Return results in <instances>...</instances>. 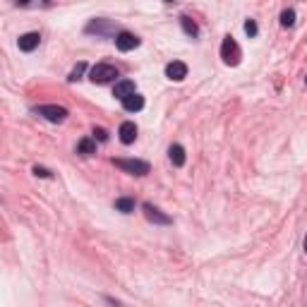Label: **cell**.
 I'll return each instance as SVG.
<instances>
[{"instance_id":"277c9868","label":"cell","mask_w":307,"mask_h":307,"mask_svg":"<svg viewBox=\"0 0 307 307\" xmlns=\"http://www.w3.org/2000/svg\"><path fill=\"white\" fill-rule=\"evenodd\" d=\"M38 115H43L48 123H63L68 118V110L63 106H55V103H48V106H38L36 108Z\"/></svg>"},{"instance_id":"603a6c76","label":"cell","mask_w":307,"mask_h":307,"mask_svg":"<svg viewBox=\"0 0 307 307\" xmlns=\"http://www.w3.org/2000/svg\"><path fill=\"white\" fill-rule=\"evenodd\" d=\"M305 84H307V77H305Z\"/></svg>"},{"instance_id":"8fae6325","label":"cell","mask_w":307,"mask_h":307,"mask_svg":"<svg viewBox=\"0 0 307 307\" xmlns=\"http://www.w3.org/2000/svg\"><path fill=\"white\" fill-rule=\"evenodd\" d=\"M130 94H135V82L132 79H120V82H115V89H113V96L115 99H125Z\"/></svg>"},{"instance_id":"ba28073f","label":"cell","mask_w":307,"mask_h":307,"mask_svg":"<svg viewBox=\"0 0 307 307\" xmlns=\"http://www.w3.org/2000/svg\"><path fill=\"white\" fill-rule=\"evenodd\" d=\"M144 214L151 223H161V226H168V223H171V216L161 214V209H156L154 204H144Z\"/></svg>"},{"instance_id":"ac0fdd59","label":"cell","mask_w":307,"mask_h":307,"mask_svg":"<svg viewBox=\"0 0 307 307\" xmlns=\"http://www.w3.org/2000/svg\"><path fill=\"white\" fill-rule=\"evenodd\" d=\"M257 32H259V29H257V22H254V19H247V22H245V34L250 38H254Z\"/></svg>"},{"instance_id":"44dd1931","label":"cell","mask_w":307,"mask_h":307,"mask_svg":"<svg viewBox=\"0 0 307 307\" xmlns=\"http://www.w3.org/2000/svg\"><path fill=\"white\" fill-rule=\"evenodd\" d=\"M305 252H307V235H305Z\"/></svg>"},{"instance_id":"8992f818","label":"cell","mask_w":307,"mask_h":307,"mask_svg":"<svg viewBox=\"0 0 307 307\" xmlns=\"http://www.w3.org/2000/svg\"><path fill=\"white\" fill-rule=\"evenodd\" d=\"M115 46H118V51H132V48H137L139 46V38L135 36V34H130V32H120L118 36H115Z\"/></svg>"},{"instance_id":"7a4b0ae2","label":"cell","mask_w":307,"mask_h":307,"mask_svg":"<svg viewBox=\"0 0 307 307\" xmlns=\"http://www.w3.org/2000/svg\"><path fill=\"white\" fill-rule=\"evenodd\" d=\"M221 58H223V63L226 65H238L240 63V58H242V51H240V46L235 43L233 36H226L223 38V43H221Z\"/></svg>"},{"instance_id":"2e32d148","label":"cell","mask_w":307,"mask_h":307,"mask_svg":"<svg viewBox=\"0 0 307 307\" xmlns=\"http://www.w3.org/2000/svg\"><path fill=\"white\" fill-rule=\"evenodd\" d=\"M281 24H283V27H293V24H295V12H293V10H283V12H281Z\"/></svg>"},{"instance_id":"e0dca14e","label":"cell","mask_w":307,"mask_h":307,"mask_svg":"<svg viewBox=\"0 0 307 307\" xmlns=\"http://www.w3.org/2000/svg\"><path fill=\"white\" fill-rule=\"evenodd\" d=\"M87 70V63H79L77 68H74L72 72H70V77H68V82H77V79H82V72Z\"/></svg>"},{"instance_id":"6da1fadb","label":"cell","mask_w":307,"mask_h":307,"mask_svg":"<svg viewBox=\"0 0 307 307\" xmlns=\"http://www.w3.org/2000/svg\"><path fill=\"white\" fill-rule=\"evenodd\" d=\"M118 77V70L113 68V65H108V63H99V65H94L89 72V79L94 82V84H108V82H113Z\"/></svg>"},{"instance_id":"5bb4252c","label":"cell","mask_w":307,"mask_h":307,"mask_svg":"<svg viewBox=\"0 0 307 307\" xmlns=\"http://www.w3.org/2000/svg\"><path fill=\"white\" fill-rule=\"evenodd\" d=\"M180 24H182V29H185V34H190V36H197V34H199V27L195 24V19H192V17L182 15V17H180Z\"/></svg>"},{"instance_id":"ffe728a7","label":"cell","mask_w":307,"mask_h":307,"mask_svg":"<svg viewBox=\"0 0 307 307\" xmlns=\"http://www.w3.org/2000/svg\"><path fill=\"white\" fill-rule=\"evenodd\" d=\"M34 173H36L38 178H51V171L43 168V166H34Z\"/></svg>"},{"instance_id":"7402d4cb","label":"cell","mask_w":307,"mask_h":307,"mask_svg":"<svg viewBox=\"0 0 307 307\" xmlns=\"http://www.w3.org/2000/svg\"><path fill=\"white\" fill-rule=\"evenodd\" d=\"M166 2H173V0H166Z\"/></svg>"},{"instance_id":"30bf717a","label":"cell","mask_w":307,"mask_h":307,"mask_svg":"<svg viewBox=\"0 0 307 307\" xmlns=\"http://www.w3.org/2000/svg\"><path fill=\"white\" fill-rule=\"evenodd\" d=\"M123 108L130 110V113L142 110V108H144V96H139L137 91H135V94H130V96H125V99H123Z\"/></svg>"},{"instance_id":"9a60e30c","label":"cell","mask_w":307,"mask_h":307,"mask_svg":"<svg viewBox=\"0 0 307 307\" xmlns=\"http://www.w3.org/2000/svg\"><path fill=\"white\" fill-rule=\"evenodd\" d=\"M115 209H118V211H123V214H130V211H135V199H130V197L115 199Z\"/></svg>"},{"instance_id":"5b68a950","label":"cell","mask_w":307,"mask_h":307,"mask_svg":"<svg viewBox=\"0 0 307 307\" xmlns=\"http://www.w3.org/2000/svg\"><path fill=\"white\" fill-rule=\"evenodd\" d=\"M166 77H168V79H173V82H182V79L187 77V65L180 63V60L168 63V65H166Z\"/></svg>"},{"instance_id":"d6986e66","label":"cell","mask_w":307,"mask_h":307,"mask_svg":"<svg viewBox=\"0 0 307 307\" xmlns=\"http://www.w3.org/2000/svg\"><path fill=\"white\" fill-rule=\"evenodd\" d=\"M94 137H96L99 142H106V139H108V132H106L103 127H94Z\"/></svg>"},{"instance_id":"52a82bcc","label":"cell","mask_w":307,"mask_h":307,"mask_svg":"<svg viewBox=\"0 0 307 307\" xmlns=\"http://www.w3.org/2000/svg\"><path fill=\"white\" fill-rule=\"evenodd\" d=\"M38 41H41V36H38L36 32L22 34V36H19V51H24V53H32V51H34V48L38 46Z\"/></svg>"},{"instance_id":"9c48e42d","label":"cell","mask_w":307,"mask_h":307,"mask_svg":"<svg viewBox=\"0 0 307 307\" xmlns=\"http://www.w3.org/2000/svg\"><path fill=\"white\" fill-rule=\"evenodd\" d=\"M118 135H120V142H123V144H132V142L137 139V125L127 120V123H123V125H120Z\"/></svg>"},{"instance_id":"3957f363","label":"cell","mask_w":307,"mask_h":307,"mask_svg":"<svg viewBox=\"0 0 307 307\" xmlns=\"http://www.w3.org/2000/svg\"><path fill=\"white\" fill-rule=\"evenodd\" d=\"M113 163L118 168H123L125 173H130V175H146L149 173V163L139 161V159H115Z\"/></svg>"},{"instance_id":"7c38bea8","label":"cell","mask_w":307,"mask_h":307,"mask_svg":"<svg viewBox=\"0 0 307 307\" xmlns=\"http://www.w3.org/2000/svg\"><path fill=\"white\" fill-rule=\"evenodd\" d=\"M168 156H171V163L173 166H185V149H182L180 144H173L171 146V151H168Z\"/></svg>"},{"instance_id":"4fadbf2b","label":"cell","mask_w":307,"mask_h":307,"mask_svg":"<svg viewBox=\"0 0 307 307\" xmlns=\"http://www.w3.org/2000/svg\"><path fill=\"white\" fill-rule=\"evenodd\" d=\"M77 154H82V156H91V154H96V142L89 139V137H84V139L77 144Z\"/></svg>"}]
</instances>
